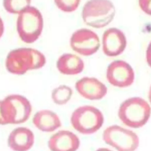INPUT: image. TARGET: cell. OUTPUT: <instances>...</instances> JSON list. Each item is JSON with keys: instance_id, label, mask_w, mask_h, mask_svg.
Returning a JSON list of instances; mask_svg holds the SVG:
<instances>
[{"instance_id": "obj_1", "label": "cell", "mask_w": 151, "mask_h": 151, "mask_svg": "<svg viewBox=\"0 0 151 151\" xmlns=\"http://www.w3.org/2000/svg\"><path fill=\"white\" fill-rule=\"evenodd\" d=\"M45 63L44 54L36 49L27 47L11 50L5 60L6 69L15 75H23L29 70L41 68Z\"/></svg>"}, {"instance_id": "obj_2", "label": "cell", "mask_w": 151, "mask_h": 151, "mask_svg": "<svg viewBox=\"0 0 151 151\" xmlns=\"http://www.w3.org/2000/svg\"><path fill=\"white\" fill-rule=\"evenodd\" d=\"M151 115V107L145 99L139 97L129 98L120 106L118 116L126 126L137 129L146 124Z\"/></svg>"}, {"instance_id": "obj_3", "label": "cell", "mask_w": 151, "mask_h": 151, "mask_svg": "<svg viewBox=\"0 0 151 151\" xmlns=\"http://www.w3.org/2000/svg\"><path fill=\"white\" fill-rule=\"evenodd\" d=\"M115 14V7L111 1L88 0L83 7L81 17L87 26L99 29L107 26Z\"/></svg>"}, {"instance_id": "obj_4", "label": "cell", "mask_w": 151, "mask_h": 151, "mask_svg": "<svg viewBox=\"0 0 151 151\" xmlns=\"http://www.w3.org/2000/svg\"><path fill=\"white\" fill-rule=\"evenodd\" d=\"M43 27L42 14L35 6H30L18 15L17 31L21 41L26 44L35 42L41 35Z\"/></svg>"}, {"instance_id": "obj_5", "label": "cell", "mask_w": 151, "mask_h": 151, "mask_svg": "<svg viewBox=\"0 0 151 151\" xmlns=\"http://www.w3.org/2000/svg\"><path fill=\"white\" fill-rule=\"evenodd\" d=\"M104 116L101 111L92 106L77 108L71 116V124L78 133L90 134L98 131L103 126Z\"/></svg>"}, {"instance_id": "obj_6", "label": "cell", "mask_w": 151, "mask_h": 151, "mask_svg": "<svg viewBox=\"0 0 151 151\" xmlns=\"http://www.w3.org/2000/svg\"><path fill=\"white\" fill-rule=\"evenodd\" d=\"M4 119L6 124H21L27 121L32 112L29 101L19 94H10L2 100Z\"/></svg>"}, {"instance_id": "obj_7", "label": "cell", "mask_w": 151, "mask_h": 151, "mask_svg": "<svg viewBox=\"0 0 151 151\" xmlns=\"http://www.w3.org/2000/svg\"><path fill=\"white\" fill-rule=\"evenodd\" d=\"M103 139L117 151H135L139 145V137L134 132L118 125L106 128Z\"/></svg>"}, {"instance_id": "obj_8", "label": "cell", "mask_w": 151, "mask_h": 151, "mask_svg": "<svg viewBox=\"0 0 151 151\" xmlns=\"http://www.w3.org/2000/svg\"><path fill=\"white\" fill-rule=\"evenodd\" d=\"M70 45L76 52L84 56H90L95 54L100 46L97 34L88 28H80L71 35Z\"/></svg>"}, {"instance_id": "obj_9", "label": "cell", "mask_w": 151, "mask_h": 151, "mask_svg": "<svg viewBox=\"0 0 151 151\" xmlns=\"http://www.w3.org/2000/svg\"><path fill=\"white\" fill-rule=\"evenodd\" d=\"M106 78L113 86L127 87L134 82V72L132 66L125 61L115 60L108 65Z\"/></svg>"}, {"instance_id": "obj_10", "label": "cell", "mask_w": 151, "mask_h": 151, "mask_svg": "<svg viewBox=\"0 0 151 151\" xmlns=\"http://www.w3.org/2000/svg\"><path fill=\"white\" fill-rule=\"evenodd\" d=\"M127 45L124 32L117 28H109L102 36L103 53L108 57H116L123 52Z\"/></svg>"}, {"instance_id": "obj_11", "label": "cell", "mask_w": 151, "mask_h": 151, "mask_svg": "<svg viewBox=\"0 0 151 151\" xmlns=\"http://www.w3.org/2000/svg\"><path fill=\"white\" fill-rule=\"evenodd\" d=\"M75 88L83 98L89 100H99L103 99L107 93L104 84L94 77H84L77 80Z\"/></svg>"}, {"instance_id": "obj_12", "label": "cell", "mask_w": 151, "mask_h": 151, "mask_svg": "<svg viewBox=\"0 0 151 151\" xmlns=\"http://www.w3.org/2000/svg\"><path fill=\"white\" fill-rule=\"evenodd\" d=\"M80 143L79 138L72 132L60 130L50 137L48 146L51 151H76Z\"/></svg>"}, {"instance_id": "obj_13", "label": "cell", "mask_w": 151, "mask_h": 151, "mask_svg": "<svg viewBox=\"0 0 151 151\" xmlns=\"http://www.w3.org/2000/svg\"><path fill=\"white\" fill-rule=\"evenodd\" d=\"M34 139V134L29 129L18 127L9 134L8 146L13 151H28L32 147Z\"/></svg>"}, {"instance_id": "obj_14", "label": "cell", "mask_w": 151, "mask_h": 151, "mask_svg": "<svg viewBox=\"0 0 151 151\" xmlns=\"http://www.w3.org/2000/svg\"><path fill=\"white\" fill-rule=\"evenodd\" d=\"M56 66L58 71L61 74L74 76L83 71L84 63L78 55L71 53H65L58 57Z\"/></svg>"}, {"instance_id": "obj_15", "label": "cell", "mask_w": 151, "mask_h": 151, "mask_svg": "<svg viewBox=\"0 0 151 151\" xmlns=\"http://www.w3.org/2000/svg\"><path fill=\"white\" fill-rule=\"evenodd\" d=\"M32 123L36 128L44 132H54L61 126L58 116L49 110L38 111L34 115Z\"/></svg>"}, {"instance_id": "obj_16", "label": "cell", "mask_w": 151, "mask_h": 151, "mask_svg": "<svg viewBox=\"0 0 151 151\" xmlns=\"http://www.w3.org/2000/svg\"><path fill=\"white\" fill-rule=\"evenodd\" d=\"M73 94L71 88L66 85H60L52 90L51 99L57 105H64L71 99Z\"/></svg>"}, {"instance_id": "obj_17", "label": "cell", "mask_w": 151, "mask_h": 151, "mask_svg": "<svg viewBox=\"0 0 151 151\" xmlns=\"http://www.w3.org/2000/svg\"><path fill=\"white\" fill-rule=\"evenodd\" d=\"M31 2V0H3L2 5L7 12L18 15L30 6Z\"/></svg>"}, {"instance_id": "obj_18", "label": "cell", "mask_w": 151, "mask_h": 151, "mask_svg": "<svg viewBox=\"0 0 151 151\" xmlns=\"http://www.w3.org/2000/svg\"><path fill=\"white\" fill-rule=\"evenodd\" d=\"M56 6L64 12L75 11L80 5L81 0H54Z\"/></svg>"}, {"instance_id": "obj_19", "label": "cell", "mask_w": 151, "mask_h": 151, "mask_svg": "<svg viewBox=\"0 0 151 151\" xmlns=\"http://www.w3.org/2000/svg\"><path fill=\"white\" fill-rule=\"evenodd\" d=\"M139 5L145 14L151 16V0H139Z\"/></svg>"}, {"instance_id": "obj_20", "label": "cell", "mask_w": 151, "mask_h": 151, "mask_svg": "<svg viewBox=\"0 0 151 151\" xmlns=\"http://www.w3.org/2000/svg\"><path fill=\"white\" fill-rule=\"evenodd\" d=\"M146 59L147 64L151 67V41L147 46L146 52Z\"/></svg>"}, {"instance_id": "obj_21", "label": "cell", "mask_w": 151, "mask_h": 151, "mask_svg": "<svg viewBox=\"0 0 151 151\" xmlns=\"http://www.w3.org/2000/svg\"><path fill=\"white\" fill-rule=\"evenodd\" d=\"M5 122L4 119L3 111L2 108V100H0V125H5Z\"/></svg>"}, {"instance_id": "obj_22", "label": "cell", "mask_w": 151, "mask_h": 151, "mask_svg": "<svg viewBox=\"0 0 151 151\" xmlns=\"http://www.w3.org/2000/svg\"><path fill=\"white\" fill-rule=\"evenodd\" d=\"M4 32V24L2 19L0 17V38L3 35Z\"/></svg>"}, {"instance_id": "obj_23", "label": "cell", "mask_w": 151, "mask_h": 151, "mask_svg": "<svg viewBox=\"0 0 151 151\" xmlns=\"http://www.w3.org/2000/svg\"><path fill=\"white\" fill-rule=\"evenodd\" d=\"M96 151H113L108 148H105V147H101V148H99L98 149H97Z\"/></svg>"}, {"instance_id": "obj_24", "label": "cell", "mask_w": 151, "mask_h": 151, "mask_svg": "<svg viewBox=\"0 0 151 151\" xmlns=\"http://www.w3.org/2000/svg\"><path fill=\"white\" fill-rule=\"evenodd\" d=\"M148 97H149V100L150 103L151 104V86H150V88H149V95H148Z\"/></svg>"}]
</instances>
